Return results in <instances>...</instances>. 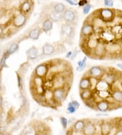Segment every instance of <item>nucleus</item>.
<instances>
[{"label": "nucleus", "instance_id": "1", "mask_svg": "<svg viewBox=\"0 0 122 135\" xmlns=\"http://www.w3.org/2000/svg\"><path fill=\"white\" fill-rule=\"evenodd\" d=\"M117 104H116L113 101L108 100H100L96 102L94 109L100 111V113H107L113 109H117Z\"/></svg>", "mask_w": 122, "mask_h": 135}, {"label": "nucleus", "instance_id": "2", "mask_svg": "<svg viewBox=\"0 0 122 135\" xmlns=\"http://www.w3.org/2000/svg\"><path fill=\"white\" fill-rule=\"evenodd\" d=\"M75 33V27L71 24L64 23L60 27V36L67 40H72Z\"/></svg>", "mask_w": 122, "mask_h": 135}, {"label": "nucleus", "instance_id": "3", "mask_svg": "<svg viewBox=\"0 0 122 135\" xmlns=\"http://www.w3.org/2000/svg\"><path fill=\"white\" fill-rule=\"evenodd\" d=\"M67 87H57L53 89V98L56 105H60L67 96Z\"/></svg>", "mask_w": 122, "mask_h": 135}, {"label": "nucleus", "instance_id": "4", "mask_svg": "<svg viewBox=\"0 0 122 135\" xmlns=\"http://www.w3.org/2000/svg\"><path fill=\"white\" fill-rule=\"evenodd\" d=\"M49 70H50V65L48 63H41L36 66L33 71V75L45 79L47 77Z\"/></svg>", "mask_w": 122, "mask_h": 135}, {"label": "nucleus", "instance_id": "5", "mask_svg": "<svg viewBox=\"0 0 122 135\" xmlns=\"http://www.w3.org/2000/svg\"><path fill=\"white\" fill-rule=\"evenodd\" d=\"M106 72H107V70L104 68L99 66H94L90 68L86 74L88 75V76H89V77L95 78V79H103Z\"/></svg>", "mask_w": 122, "mask_h": 135}, {"label": "nucleus", "instance_id": "6", "mask_svg": "<svg viewBox=\"0 0 122 135\" xmlns=\"http://www.w3.org/2000/svg\"><path fill=\"white\" fill-rule=\"evenodd\" d=\"M95 33L94 25L93 23H84L80 31L81 38L88 39L90 37L93 36Z\"/></svg>", "mask_w": 122, "mask_h": 135}, {"label": "nucleus", "instance_id": "7", "mask_svg": "<svg viewBox=\"0 0 122 135\" xmlns=\"http://www.w3.org/2000/svg\"><path fill=\"white\" fill-rule=\"evenodd\" d=\"M99 126L100 135H110L113 129L115 128L113 120L101 121V122H100Z\"/></svg>", "mask_w": 122, "mask_h": 135}, {"label": "nucleus", "instance_id": "8", "mask_svg": "<svg viewBox=\"0 0 122 135\" xmlns=\"http://www.w3.org/2000/svg\"><path fill=\"white\" fill-rule=\"evenodd\" d=\"M115 14L111 8H103L99 11V18L104 23H111L115 19Z\"/></svg>", "mask_w": 122, "mask_h": 135}, {"label": "nucleus", "instance_id": "9", "mask_svg": "<svg viewBox=\"0 0 122 135\" xmlns=\"http://www.w3.org/2000/svg\"><path fill=\"white\" fill-rule=\"evenodd\" d=\"M107 55L106 44L99 40L97 45L93 51V55L98 59H103Z\"/></svg>", "mask_w": 122, "mask_h": 135}, {"label": "nucleus", "instance_id": "10", "mask_svg": "<svg viewBox=\"0 0 122 135\" xmlns=\"http://www.w3.org/2000/svg\"><path fill=\"white\" fill-rule=\"evenodd\" d=\"M97 132L96 124L94 121L86 119V124L82 130V131L78 133L81 134V135H95Z\"/></svg>", "mask_w": 122, "mask_h": 135}, {"label": "nucleus", "instance_id": "11", "mask_svg": "<svg viewBox=\"0 0 122 135\" xmlns=\"http://www.w3.org/2000/svg\"><path fill=\"white\" fill-rule=\"evenodd\" d=\"M27 22V17L24 14L19 13L16 15L12 19V25L16 29L22 28L26 25Z\"/></svg>", "mask_w": 122, "mask_h": 135}, {"label": "nucleus", "instance_id": "12", "mask_svg": "<svg viewBox=\"0 0 122 135\" xmlns=\"http://www.w3.org/2000/svg\"><path fill=\"white\" fill-rule=\"evenodd\" d=\"M62 19L65 21V23L73 25L77 20L76 12L71 9H66L62 14Z\"/></svg>", "mask_w": 122, "mask_h": 135}, {"label": "nucleus", "instance_id": "13", "mask_svg": "<svg viewBox=\"0 0 122 135\" xmlns=\"http://www.w3.org/2000/svg\"><path fill=\"white\" fill-rule=\"evenodd\" d=\"M43 33L42 30L39 27H36L34 28H32L28 31L26 35H24L25 39H31L33 40H39L41 34Z\"/></svg>", "mask_w": 122, "mask_h": 135}, {"label": "nucleus", "instance_id": "14", "mask_svg": "<svg viewBox=\"0 0 122 135\" xmlns=\"http://www.w3.org/2000/svg\"><path fill=\"white\" fill-rule=\"evenodd\" d=\"M118 79H119V76H118V74L117 73H115V72L107 70L104 76L103 77V79H104L108 84L111 86L115 83Z\"/></svg>", "mask_w": 122, "mask_h": 135}, {"label": "nucleus", "instance_id": "15", "mask_svg": "<svg viewBox=\"0 0 122 135\" xmlns=\"http://www.w3.org/2000/svg\"><path fill=\"white\" fill-rule=\"evenodd\" d=\"M111 98L116 104L120 107L122 105V90L119 89H114L111 90Z\"/></svg>", "mask_w": 122, "mask_h": 135}, {"label": "nucleus", "instance_id": "16", "mask_svg": "<svg viewBox=\"0 0 122 135\" xmlns=\"http://www.w3.org/2000/svg\"><path fill=\"white\" fill-rule=\"evenodd\" d=\"M26 55L28 60L29 61H34L38 59L39 57V49L35 46H32L26 51Z\"/></svg>", "mask_w": 122, "mask_h": 135}, {"label": "nucleus", "instance_id": "17", "mask_svg": "<svg viewBox=\"0 0 122 135\" xmlns=\"http://www.w3.org/2000/svg\"><path fill=\"white\" fill-rule=\"evenodd\" d=\"M79 94L81 99L84 102H87L94 99V91L92 89H85V90H81Z\"/></svg>", "mask_w": 122, "mask_h": 135}, {"label": "nucleus", "instance_id": "18", "mask_svg": "<svg viewBox=\"0 0 122 135\" xmlns=\"http://www.w3.org/2000/svg\"><path fill=\"white\" fill-rule=\"evenodd\" d=\"M56 50L54 45L48 42L45 43L43 45L42 49H41L42 55L44 56H52L56 53Z\"/></svg>", "mask_w": 122, "mask_h": 135}, {"label": "nucleus", "instance_id": "19", "mask_svg": "<svg viewBox=\"0 0 122 135\" xmlns=\"http://www.w3.org/2000/svg\"><path fill=\"white\" fill-rule=\"evenodd\" d=\"M79 91L85 90V89H91V82H90V77L85 74L84 76L81 78L79 83Z\"/></svg>", "mask_w": 122, "mask_h": 135}, {"label": "nucleus", "instance_id": "20", "mask_svg": "<svg viewBox=\"0 0 122 135\" xmlns=\"http://www.w3.org/2000/svg\"><path fill=\"white\" fill-rule=\"evenodd\" d=\"M86 119H79L73 124V125L71 127H70L71 129L72 130L73 132H80L82 131L86 124Z\"/></svg>", "mask_w": 122, "mask_h": 135}, {"label": "nucleus", "instance_id": "21", "mask_svg": "<svg viewBox=\"0 0 122 135\" xmlns=\"http://www.w3.org/2000/svg\"><path fill=\"white\" fill-rule=\"evenodd\" d=\"M112 86L108 84L104 79H101L98 80L96 88L94 91H104V90H111Z\"/></svg>", "mask_w": 122, "mask_h": 135}, {"label": "nucleus", "instance_id": "22", "mask_svg": "<svg viewBox=\"0 0 122 135\" xmlns=\"http://www.w3.org/2000/svg\"><path fill=\"white\" fill-rule=\"evenodd\" d=\"M53 23H54L48 18L44 20L42 23V27H41V30L43 32L47 33L52 31L53 29Z\"/></svg>", "mask_w": 122, "mask_h": 135}, {"label": "nucleus", "instance_id": "23", "mask_svg": "<svg viewBox=\"0 0 122 135\" xmlns=\"http://www.w3.org/2000/svg\"><path fill=\"white\" fill-rule=\"evenodd\" d=\"M47 18L50 19L53 23H54V22H59L60 21L62 20V14L58 13V12L52 10L48 13Z\"/></svg>", "mask_w": 122, "mask_h": 135}, {"label": "nucleus", "instance_id": "24", "mask_svg": "<svg viewBox=\"0 0 122 135\" xmlns=\"http://www.w3.org/2000/svg\"><path fill=\"white\" fill-rule=\"evenodd\" d=\"M31 8H32L31 3L29 1H25L20 6V13L26 15L31 12Z\"/></svg>", "mask_w": 122, "mask_h": 135}, {"label": "nucleus", "instance_id": "25", "mask_svg": "<svg viewBox=\"0 0 122 135\" xmlns=\"http://www.w3.org/2000/svg\"><path fill=\"white\" fill-rule=\"evenodd\" d=\"M19 50V42H14L9 46L8 49L6 50V52L9 55L14 54Z\"/></svg>", "mask_w": 122, "mask_h": 135}, {"label": "nucleus", "instance_id": "26", "mask_svg": "<svg viewBox=\"0 0 122 135\" xmlns=\"http://www.w3.org/2000/svg\"><path fill=\"white\" fill-rule=\"evenodd\" d=\"M16 78H17V84H18V89H19L20 92L22 94L23 89H24V79L23 77V75L18 72H16Z\"/></svg>", "mask_w": 122, "mask_h": 135}, {"label": "nucleus", "instance_id": "27", "mask_svg": "<svg viewBox=\"0 0 122 135\" xmlns=\"http://www.w3.org/2000/svg\"><path fill=\"white\" fill-rule=\"evenodd\" d=\"M52 10L58 12V13L63 14L64 12L66 10V6L62 3H56L54 5V6L52 8Z\"/></svg>", "mask_w": 122, "mask_h": 135}, {"label": "nucleus", "instance_id": "28", "mask_svg": "<svg viewBox=\"0 0 122 135\" xmlns=\"http://www.w3.org/2000/svg\"><path fill=\"white\" fill-rule=\"evenodd\" d=\"M87 60L88 58L87 57H84L82 59L79 60L77 62V71L78 72H81L85 69V68L86 67L87 65Z\"/></svg>", "mask_w": 122, "mask_h": 135}, {"label": "nucleus", "instance_id": "29", "mask_svg": "<svg viewBox=\"0 0 122 135\" xmlns=\"http://www.w3.org/2000/svg\"><path fill=\"white\" fill-rule=\"evenodd\" d=\"M9 57H10V55L8 54V53H7L6 51H5V52L3 53V55H2V57L0 59V70L1 71H2V69L4 68L8 67L6 65V61Z\"/></svg>", "mask_w": 122, "mask_h": 135}, {"label": "nucleus", "instance_id": "30", "mask_svg": "<svg viewBox=\"0 0 122 135\" xmlns=\"http://www.w3.org/2000/svg\"><path fill=\"white\" fill-rule=\"evenodd\" d=\"M29 63L28 62H26L24 63V64H23L20 66V67L19 70H18V73H20V74L23 75V74H24L25 73L27 72V70L28 68H29Z\"/></svg>", "mask_w": 122, "mask_h": 135}, {"label": "nucleus", "instance_id": "31", "mask_svg": "<svg viewBox=\"0 0 122 135\" xmlns=\"http://www.w3.org/2000/svg\"><path fill=\"white\" fill-rule=\"evenodd\" d=\"M113 122L116 129H122V117L114 119Z\"/></svg>", "mask_w": 122, "mask_h": 135}, {"label": "nucleus", "instance_id": "32", "mask_svg": "<svg viewBox=\"0 0 122 135\" xmlns=\"http://www.w3.org/2000/svg\"><path fill=\"white\" fill-rule=\"evenodd\" d=\"M60 124L62 125V128L64 129H67V126H68V119H67L66 117H60Z\"/></svg>", "mask_w": 122, "mask_h": 135}, {"label": "nucleus", "instance_id": "33", "mask_svg": "<svg viewBox=\"0 0 122 135\" xmlns=\"http://www.w3.org/2000/svg\"><path fill=\"white\" fill-rule=\"evenodd\" d=\"M67 112H68V113L73 114V113H75L76 112L77 109L75 108V107H73V105H71V104H70L69 103H68V106H67Z\"/></svg>", "mask_w": 122, "mask_h": 135}, {"label": "nucleus", "instance_id": "34", "mask_svg": "<svg viewBox=\"0 0 122 135\" xmlns=\"http://www.w3.org/2000/svg\"><path fill=\"white\" fill-rule=\"evenodd\" d=\"M92 8V6L89 4V3H88L87 5H86L85 6L83 7V12L84 15H88L90 12V10Z\"/></svg>", "mask_w": 122, "mask_h": 135}, {"label": "nucleus", "instance_id": "35", "mask_svg": "<svg viewBox=\"0 0 122 135\" xmlns=\"http://www.w3.org/2000/svg\"><path fill=\"white\" fill-rule=\"evenodd\" d=\"M104 6L108 8H111L113 6V0H104Z\"/></svg>", "mask_w": 122, "mask_h": 135}, {"label": "nucleus", "instance_id": "36", "mask_svg": "<svg viewBox=\"0 0 122 135\" xmlns=\"http://www.w3.org/2000/svg\"><path fill=\"white\" fill-rule=\"evenodd\" d=\"M69 104L73 105V107H75L77 109H78L80 107V103L79 102H77V100H72L69 102Z\"/></svg>", "mask_w": 122, "mask_h": 135}, {"label": "nucleus", "instance_id": "37", "mask_svg": "<svg viewBox=\"0 0 122 135\" xmlns=\"http://www.w3.org/2000/svg\"><path fill=\"white\" fill-rule=\"evenodd\" d=\"M79 53H80V51H78V50H75V51H73V53H72V55L70 59H71V60L75 59V57L77 56V55H78Z\"/></svg>", "mask_w": 122, "mask_h": 135}, {"label": "nucleus", "instance_id": "38", "mask_svg": "<svg viewBox=\"0 0 122 135\" xmlns=\"http://www.w3.org/2000/svg\"><path fill=\"white\" fill-rule=\"evenodd\" d=\"M65 1L66 2H67L68 3H69V4L71 6H75L78 5V3L75 2V1H73V0H65Z\"/></svg>", "mask_w": 122, "mask_h": 135}, {"label": "nucleus", "instance_id": "39", "mask_svg": "<svg viewBox=\"0 0 122 135\" xmlns=\"http://www.w3.org/2000/svg\"><path fill=\"white\" fill-rule=\"evenodd\" d=\"M88 4V1L87 0H81L78 3V5L79 6H85L86 5H87Z\"/></svg>", "mask_w": 122, "mask_h": 135}, {"label": "nucleus", "instance_id": "40", "mask_svg": "<svg viewBox=\"0 0 122 135\" xmlns=\"http://www.w3.org/2000/svg\"><path fill=\"white\" fill-rule=\"evenodd\" d=\"M4 31L5 30L3 25H0V38H2L4 36Z\"/></svg>", "mask_w": 122, "mask_h": 135}, {"label": "nucleus", "instance_id": "41", "mask_svg": "<svg viewBox=\"0 0 122 135\" xmlns=\"http://www.w3.org/2000/svg\"><path fill=\"white\" fill-rule=\"evenodd\" d=\"M108 115H108V113H107L100 112L99 113L96 114V116H97V117H107V116Z\"/></svg>", "mask_w": 122, "mask_h": 135}, {"label": "nucleus", "instance_id": "42", "mask_svg": "<svg viewBox=\"0 0 122 135\" xmlns=\"http://www.w3.org/2000/svg\"><path fill=\"white\" fill-rule=\"evenodd\" d=\"M72 53H73V51H68L67 54H66V57L68 58V59H70L72 55Z\"/></svg>", "mask_w": 122, "mask_h": 135}, {"label": "nucleus", "instance_id": "43", "mask_svg": "<svg viewBox=\"0 0 122 135\" xmlns=\"http://www.w3.org/2000/svg\"><path fill=\"white\" fill-rule=\"evenodd\" d=\"M3 96H2V94H0V108H2V106H3Z\"/></svg>", "mask_w": 122, "mask_h": 135}, {"label": "nucleus", "instance_id": "44", "mask_svg": "<svg viewBox=\"0 0 122 135\" xmlns=\"http://www.w3.org/2000/svg\"><path fill=\"white\" fill-rule=\"evenodd\" d=\"M116 66H117L119 69L120 70H122V64L121 63H118V64H116Z\"/></svg>", "mask_w": 122, "mask_h": 135}, {"label": "nucleus", "instance_id": "45", "mask_svg": "<svg viewBox=\"0 0 122 135\" xmlns=\"http://www.w3.org/2000/svg\"><path fill=\"white\" fill-rule=\"evenodd\" d=\"M1 72L2 71L0 70V86H1V83H2V74H1Z\"/></svg>", "mask_w": 122, "mask_h": 135}, {"label": "nucleus", "instance_id": "46", "mask_svg": "<svg viewBox=\"0 0 122 135\" xmlns=\"http://www.w3.org/2000/svg\"><path fill=\"white\" fill-rule=\"evenodd\" d=\"M1 135H10V134L7 133V132H4V133L2 134H1Z\"/></svg>", "mask_w": 122, "mask_h": 135}, {"label": "nucleus", "instance_id": "47", "mask_svg": "<svg viewBox=\"0 0 122 135\" xmlns=\"http://www.w3.org/2000/svg\"><path fill=\"white\" fill-rule=\"evenodd\" d=\"M1 89H2V88H1V86H0V94H1Z\"/></svg>", "mask_w": 122, "mask_h": 135}, {"label": "nucleus", "instance_id": "48", "mask_svg": "<svg viewBox=\"0 0 122 135\" xmlns=\"http://www.w3.org/2000/svg\"><path fill=\"white\" fill-rule=\"evenodd\" d=\"M0 54H1V51H0Z\"/></svg>", "mask_w": 122, "mask_h": 135}]
</instances>
